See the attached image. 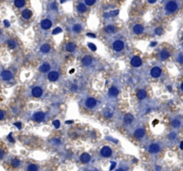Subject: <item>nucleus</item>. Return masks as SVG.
<instances>
[{
  "label": "nucleus",
  "mask_w": 183,
  "mask_h": 171,
  "mask_svg": "<svg viewBox=\"0 0 183 171\" xmlns=\"http://www.w3.org/2000/svg\"><path fill=\"white\" fill-rule=\"evenodd\" d=\"M165 9H166L167 12L169 13H173L178 9V5L176 2L174 1H170V2L167 3V5L165 6Z\"/></svg>",
  "instance_id": "nucleus-1"
},
{
  "label": "nucleus",
  "mask_w": 183,
  "mask_h": 171,
  "mask_svg": "<svg viewBox=\"0 0 183 171\" xmlns=\"http://www.w3.org/2000/svg\"><path fill=\"white\" fill-rule=\"evenodd\" d=\"M101 154H102L103 157L108 158L112 154V150L108 146H105V147H103L102 150H101Z\"/></svg>",
  "instance_id": "nucleus-2"
},
{
  "label": "nucleus",
  "mask_w": 183,
  "mask_h": 171,
  "mask_svg": "<svg viewBox=\"0 0 183 171\" xmlns=\"http://www.w3.org/2000/svg\"><path fill=\"white\" fill-rule=\"evenodd\" d=\"M123 46H124V44H123V42L121 41V40H117V41H115L113 45V49H114L115 51H117V52L123 50Z\"/></svg>",
  "instance_id": "nucleus-3"
},
{
  "label": "nucleus",
  "mask_w": 183,
  "mask_h": 171,
  "mask_svg": "<svg viewBox=\"0 0 183 171\" xmlns=\"http://www.w3.org/2000/svg\"><path fill=\"white\" fill-rule=\"evenodd\" d=\"M150 73H151V76H152L153 78H158V77H160V75H161L162 70H161V69H160V68L154 67L153 69L151 70Z\"/></svg>",
  "instance_id": "nucleus-4"
},
{
  "label": "nucleus",
  "mask_w": 183,
  "mask_h": 171,
  "mask_svg": "<svg viewBox=\"0 0 183 171\" xmlns=\"http://www.w3.org/2000/svg\"><path fill=\"white\" fill-rule=\"evenodd\" d=\"M131 65L134 66V67H139V66L142 64V61H141L140 57H139V56H134V57L131 59Z\"/></svg>",
  "instance_id": "nucleus-5"
},
{
  "label": "nucleus",
  "mask_w": 183,
  "mask_h": 171,
  "mask_svg": "<svg viewBox=\"0 0 183 171\" xmlns=\"http://www.w3.org/2000/svg\"><path fill=\"white\" fill-rule=\"evenodd\" d=\"M44 119H45L44 112H36L33 115V119L37 122H41Z\"/></svg>",
  "instance_id": "nucleus-6"
},
{
  "label": "nucleus",
  "mask_w": 183,
  "mask_h": 171,
  "mask_svg": "<svg viewBox=\"0 0 183 171\" xmlns=\"http://www.w3.org/2000/svg\"><path fill=\"white\" fill-rule=\"evenodd\" d=\"M40 25H41V28H42L43 30H48V29L52 26V22H51V21L48 20V19H45V20H43L42 22H41Z\"/></svg>",
  "instance_id": "nucleus-7"
},
{
  "label": "nucleus",
  "mask_w": 183,
  "mask_h": 171,
  "mask_svg": "<svg viewBox=\"0 0 183 171\" xmlns=\"http://www.w3.org/2000/svg\"><path fill=\"white\" fill-rule=\"evenodd\" d=\"M96 105H97V101H96L94 98H89V99H87L86 106L88 108H89V109H92V108H94Z\"/></svg>",
  "instance_id": "nucleus-8"
},
{
  "label": "nucleus",
  "mask_w": 183,
  "mask_h": 171,
  "mask_svg": "<svg viewBox=\"0 0 183 171\" xmlns=\"http://www.w3.org/2000/svg\"><path fill=\"white\" fill-rule=\"evenodd\" d=\"M1 77L4 80H10L13 78V73L9 70H4L1 74Z\"/></svg>",
  "instance_id": "nucleus-9"
},
{
  "label": "nucleus",
  "mask_w": 183,
  "mask_h": 171,
  "mask_svg": "<svg viewBox=\"0 0 183 171\" xmlns=\"http://www.w3.org/2000/svg\"><path fill=\"white\" fill-rule=\"evenodd\" d=\"M81 62H82V64L84 66H89L91 64V62H92V57L89 55H86L84 56V57L82 58V60H81Z\"/></svg>",
  "instance_id": "nucleus-10"
},
{
  "label": "nucleus",
  "mask_w": 183,
  "mask_h": 171,
  "mask_svg": "<svg viewBox=\"0 0 183 171\" xmlns=\"http://www.w3.org/2000/svg\"><path fill=\"white\" fill-rule=\"evenodd\" d=\"M58 73L56 71H51L50 73L47 75V78H48L50 81H55V80L58 79Z\"/></svg>",
  "instance_id": "nucleus-11"
},
{
  "label": "nucleus",
  "mask_w": 183,
  "mask_h": 171,
  "mask_svg": "<svg viewBox=\"0 0 183 171\" xmlns=\"http://www.w3.org/2000/svg\"><path fill=\"white\" fill-rule=\"evenodd\" d=\"M148 151L149 152L151 153H156L160 151V147H159V145L156 144V143H153V144H151L148 148Z\"/></svg>",
  "instance_id": "nucleus-12"
},
{
  "label": "nucleus",
  "mask_w": 183,
  "mask_h": 171,
  "mask_svg": "<svg viewBox=\"0 0 183 171\" xmlns=\"http://www.w3.org/2000/svg\"><path fill=\"white\" fill-rule=\"evenodd\" d=\"M42 93V89L40 88H34L32 89V96L34 97H40Z\"/></svg>",
  "instance_id": "nucleus-13"
},
{
  "label": "nucleus",
  "mask_w": 183,
  "mask_h": 171,
  "mask_svg": "<svg viewBox=\"0 0 183 171\" xmlns=\"http://www.w3.org/2000/svg\"><path fill=\"white\" fill-rule=\"evenodd\" d=\"M133 31H134L135 34H141L143 31H144V27L140 24H137L133 27Z\"/></svg>",
  "instance_id": "nucleus-14"
},
{
  "label": "nucleus",
  "mask_w": 183,
  "mask_h": 171,
  "mask_svg": "<svg viewBox=\"0 0 183 171\" xmlns=\"http://www.w3.org/2000/svg\"><path fill=\"white\" fill-rule=\"evenodd\" d=\"M134 135L137 138H142L144 135H145V130L142 129V128H138L134 133Z\"/></svg>",
  "instance_id": "nucleus-15"
},
{
  "label": "nucleus",
  "mask_w": 183,
  "mask_h": 171,
  "mask_svg": "<svg viewBox=\"0 0 183 171\" xmlns=\"http://www.w3.org/2000/svg\"><path fill=\"white\" fill-rule=\"evenodd\" d=\"M90 155H89V153H83V154H81V160L82 161L83 163H88V162H89V160H90Z\"/></svg>",
  "instance_id": "nucleus-16"
},
{
  "label": "nucleus",
  "mask_w": 183,
  "mask_h": 171,
  "mask_svg": "<svg viewBox=\"0 0 183 171\" xmlns=\"http://www.w3.org/2000/svg\"><path fill=\"white\" fill-rule=\"evenodd\" d=\"M123 120H124L125 123L131 124V122L134 120V117H133V115H131V114L128 113V114H126V115L124 116V118H123Z\"/></svg>",
  "instance_id": "nucleus-17"
},
{
  "label": "nucleus",
  "mask_w": 183,
  "mask_h": 171,
  "mask_svg": "<svg viewBox=\"0 0 183 171\" xmlns=\"http://www.w3.org/2000/svg\"><path fill=\"white\" fill-rule=\"evenodd\" d=\"M22 17L24 19H26V20H28V19H30L31 16H32V13H31V11L28 10V9H26V10H24L23 12L22 13Z\"/></svg>",
  "instance_id": "nucleus-18"
},
{
  "label": "nucleus",
  "mask_w": 183,
  "mask_h": 171,
  "mask_svg": "<svg viewBox=\"0 0 183 171\" xmlns=\"http://www.w3.org/2000/svg\"><path fill=\"white\" fill-rule=\"evenodd\" d=\"M160 57H161L162 60H166L170 57V54L168 51L166 50H163L161 53H160Z\"/></svg>",
  "instance_id": "nucleus-19"
},
{
  "label": "nucleus",
  "mask_w": 183,
  "mask_h": 171,
  "mask_svg": "<svg viewBox=\"0 0 183 171\" xmlns=\"http://www.w3.org/2000/svg\"><path fill=\"white\" fill-rule=\"evenodd\" d=\"M49 70H50V65H49L48 63H44L40 68H39V70H40L41 72H43V73L47 72Z\"/></svg>",
  "instance_id": "nucleus-20"
},
{
  "label": "nucleus",
  "mask_w": 183,
  "mask_h": 171,
  "mask_svg": "<svg viewBox=\"0 0 183 171\" xmlns=\"http://www.w3.org/2000/svg\"><path fill=\"white\" fill-rule=\"evenodd\" d=\"M137 96L139 100H143L144 98H146V96H147V93H146L145 90H139V91L137 93Z\"/></svg>",
  "instance_id": "nucleus-21"
},
{
  "label": "nucleus",
  "mask_w": 183,
  "mask_h": 171,
  "mask_svg": "<svg viewBox=\"0 0 183 171\" xmlns=\"http://www.w3.org/2000/svg\"><path fill=\"white\" fill-rule=\"evenodd\" d=\"M108 93L111 96H116L119 94V90L117 89L116 88H111L110 89H109Z\"/></svg>",
  "instance_id": "nucleus-22"
},
{
  "label": "nucleus",
  "mask_w": 183,
  "mask_h": 171,
  "mask_svg": "<svg viewBox=\"0 0 183 171\" xmlns=\"http://www.w3.org/2000/svg\"><path fill=\"white\" fill-rule=\"evenodd\" d=\"M75 48H76V46L73 43H69L66 45V50L68 52H74Z\"/></svg>",
  "instance_id": "nucleus-23"
},
{
  "label": "nucleus",
  "mask_w": 183,
  "mask_h": 171,
  "mask_svg": "<svg viewBox=\"0 0 183 171\" xmlns=\"http://www.w3.org/2000/svg\"><path fill=\"white\" fill-rule=\"evenodd\" d=\"M40 51L42 53H44V54H46V53H48L49 51H50V46H49V45H47V44L43 45V46L40 47Z\"/></svg>",
  "instance_id": "nucleus-24"
},
{
  "label": "nucleus",
  "mask_w": 183,
  "mask_h": 171,
  "mask_svg": "<svg viewBox=\"0 0 183 171\" xmlns=\"http://www.w3.org/2000/svg\"><path fill=\"white\" fill-rule=\"evenodd\" d=\"M14 5L18 8H21L25 5V0H14Z\"/></svg>",
  "instance_id": "nucleus-25"
},
{
  "label": "nucleus",
  "mask_w": 183,
  "mask_h": 171,
  "mask_svg": "<svg viewBox=\"0 0 183 171\" xmlns=\"http://www.w3.org/2000/svg\"><path fill=\"white\" fill-rule=\"evenodd\" d=\"M77 8H78L79 12L81 13H85L87 11V6H85V4H79Z\"/></svg>",
  "instance_id": "nucleus-26"
},
{
  "label": "nucleus",
  "mask_w": 183,
  "mask_h": 171,
  "mask_svg": "<svg viewBox=\"0 0 183 171\" xmlns=\"http://www.w3.org/2000/svg\"><path fill=\"white\" fill-rule=\"evenodd\" d=\"M105 30L106 33H113V32L115 31V27L113 26V25H108L105 28Z\"/></svg>",
  "instance_id": "nucleus-27"
},
{
  "label": "nucleus",
  "mask_w": 183,
  "mask_h": 171,
  "mask_svg": "<svg viewBox=\"0 0 183 171\" xmlns=\"http://www.w3.org/2000/svg\"><path fill=\"white\" fill-rule=\"evenodd\" d=\"M7 44H8L9 47L12 48V49H14V48L16 46V43H15V41H14V40H8Z\"/></svg>",
  "instance_id": "nucleus-28"
},
{
  "label": "nucleus",
  "mask_w": 183,
  "mask_h": 171,
  "mask_svg": "<svg viewBox=\"0 0 183 171\" xmlns=\"http://www.w3.org/2000/svg\"><path fill=\"white\" fill-rule=\"evenodd\" d=\"M73 30L74 32H76V33H78V32H80L81 30V26L80 25V24H76V25H74V26H73Z\"/></svg>",
  "instance_id": "nucleus-29"
},
{
  "label": "nucleus",
  "mask_w": 183,
  "mask_h": 171,
  "mask_svg": "<svg viewBox=\"0 0 183 171\" xmlns=\"http://www.w3.org/2000/svg\"><path fill=\"white\" fill-rule=\"evenodd\" d=\"M19 165H20V160H19V159H13L12 160L13 167H19Z\"/></svg>",
  "instance_id": "nucleus-30"
},
{
  "label": "nucleus",
  "mask_w": 183,
  "mask_h": 171,
  "mask_svg": "<svg viewBox=\"0 0 183 171\" xmlns=\"http://www.w3.org/2000/svg\"><path fill=\"white\" fill-rule=\"evenodd\" d=\"M28 170L29 171H36L38 170V167L36 165H33V164H30L28 167Z\"/></svg>",
  "instance_id": "nucleus-31"
},
{
  "label": "nucleus",
  "mask_w": 183,
  "mask_h": 171,
  "mask_svg": "<svg viewBox=\"0 0 183 171\" xmlns=\"http://www.w3.org/2000/svg\"><path fill=\"white\" fill-rule=\"evenodd\" d=\"M179 125H180V121H179V120H178V119H174V120L172 121V126L174 127H179Z\"/></svg>",
  "instance_id": "nucleus-32"
},
{
  "label": "nucleus",
  "mask_w": 183,
  "mask_h": 171,
  "mask_svg": "<svg viewBox=\"0 0 183 171\" xmlns=\"http://www.w3.org/2000/svg\"><path fill=\"white\" fill-rule=\"evenodd\" d=\"M87 6H93L96 3V0H85Z\"/></svg>",
  "instance_id": "nucleus-33"
},
{
  "label": "nucleus",
  "mask_w": 183,
  "mask_h": 171,
  "mask_svg": "<svg viewBox=\"0 0 183 171\" xmlns=\"http://www.w3.org/2000/svg\"><path fill=\"white\" fill-rule=\"evenodd\" d=\"M155 33L156 35H162L163 34V29L162 28H157L155 30Z\"/></svg>",
  "instance_id": "nucleus-34"
},
{
  "label": "nucleus",
  "mask_w": 183,
  "mask_h": 171,
  "mask_svg": "<svg viewBox=\"0 0 183 171\" xmlns=\"http://www.w3.org/2000/svg\"><path fill=\"white\" fill-rule=\"evenodd\" d=\"M62 32V29L61 28H56V29H54V30H53V32H52V34L53 35H55V34H58V33H61Z\"/></svg>",
  "instance_id": "nucleus-35"
},
{
  "label": "nucleus",
  "mask_w": 183,
  "mask_h": 171,
  "mask_svg": "<svg viewBox=\"0 0 183 171\" xmlns=\"http://www.w3.org/2000/svg\"><path fill=\"white\" fill-rule=\"evenodd\" d=\"M53 125H54V127H55V128H59V127H60V122L55 119V120L53 121Z\"/></svg>",
  "instance_id": "nucleus-36"
},
{
  "label": "nucleus",
  "mask_w": 183,
  "mask_h": 171,
  "mask_svg": "<svg viewBox=\"0 0 183 171\" xmlns=\"http://www.w3.org/2000/svg\"><path fill=\"white\" fill-rule=\"evenodd\" d=\"M88 46H89V47L90 48V49L92 50V51H96V50H97V46H95L94 44H91V43H89V45H88Z\"/></svg>",
  "instance_id": "nucleus-37"
},
{
  "label": "nucleus",
  "mask_w": 183,
  "mask_h": 171,
  "mask_svg": "<svg viewBox=\"0 0 183 171\" xmlns=\"http://www.w3.org/2000/svg\"><path fill=\"white\" fill-rule=\"evenodd\" d=\"M50 6H51V9H53V10H56L57 9V4L55 2H53Z\"/></svg>",
  "instance_id": "nucleus-38"
},
{
  "label": "nucleus",
  "mask_w": 183,
  "mask_h": 171,
  "mask_svg": "<svg viewBox=\"0 0 183 171\" xmlns=\"http://www.w3.org/2000/svg\"><path fill=\"white\" fill-rule=\"evenodd\" d=\"M178 61H179V63L183 65V54H180V55L179 56V58H178Z\"/></svg>",
  "instance_id": "nucleus-39"
},
{
  "label": "nucleus",
  "mask_w": 183,
  "mask_h": 171,
  "mask_svg": "<svg viewBox=\"0 0 183 171\" xmlns=\"http://www.w3.org/2000/svg\"><path fill=\"white\" fill-rule=\"evenodd\" d=\"M7 139H8L10 142H12V143H14V139L12 137V133L9 134V135H8V136H7Z\"/></svg>",
  "instance_id": "nucleus-40"
},
{
  "label": "nucleus",
  "mask_w": 183,
  "mask_h": 171,
  "mask_svg": "<svg viewBox=\"0 0 183 171\" xmlns=\"http://www.w3.org/2000/svg\"><path fill=\"white\" fill-rule=\"evenodd\" d=\"M170 139H175L176 138V134L175 133H171L170 134Z\"/></svg>",
  "instance_id": "nucleus-41"
},
{
  "label": "nucleus",
  "mask_w": 183,
  "mask_h": 171,
  "mask_svg": "<svg viewBox=\"0 0 183 171\" xmlns=\"http://www.w3.org/2000/svg\"><path fill=\"white\" fill-rule=\"evenodd\" d=\"M14 126L18 127V129H21V128H22V124H21L20 122H16V123H14Z\"/></svg>",
  "instance_id": "nucleus-42"
},
{
  "label": "nucleus",
  "mask_w": 183,
  "mask_h": 171,
  "mask_svg": "<svg viewBox=\"0 0 183 171\" xmlns=\"http://www.w3.org/2000/svg\"><path fill=\"white\" fill-rule=\"evenodd\" d=\"M4 23H5V26H6V27H10V22H9L7 20H5Z\"/></svg>",
  "instance_id": "nucleus-43"
},
{
  "label": "nucleus",
  "mask_w": 183,
  "mask_h": 171,
  "mask_svg": "<svg viewBox=\"0 0 183 171\" xmlns=\"http://www.w3.org/2000/svg\"><path fill=\"white\" fill-rule=\"evenodd\" d=\"M112 114H113V112H105V116H106L107 118L112 117Z\"/></svg>",
  "instance_id": "nucleus-44"
},
{
  "label": "nucleus",
  "mask_w": 183,
  "mask_h": 171,
  "mask_svg": "<svg viewBox=\"0 0 183 171\" xmlns=\"http://www.w3.org/2000/svg\"><path fill=\"white\" fill-rule=\"evenodd\" d=\"M4 116H5V112H3V111H1V110H0V120H1V119H3Z\"/></svg>",
  "instance_id": "nucleus-45"
},
{
  "label": "nucleus",
  "mask_w": 183,
  "mask_h": 171,
  "mask_svg": "<svg viewBox=\"0 0 183 171\" xmlns=\"http://www.w3.org/2000/svg\"><path fill=\"white\" fill-rule=\"evenodd\" d=\"M87 36L89 37V38H96V35H95V34H93V33H88V34H87Z\"/></svg>",
  "instance_id": "nucleus-46"
},
{
  "label": "nucleus",
  "mask_w": 183,
  "mask_h": 171,
  "mask_svg": "<svg viewBox=\"0 0 183 171\" xmlns=\"http://www.w3.org/2000/svg\"><path fill=\"white\" fill-rule=\"evenodd\" d=\"M112 165H111V167H110V170H113V168H114L115 167V166H116V163H115V162H112Z\"/></svg>",
  "instance_id": "nucleus-47"
},
{
  "label": "nucleus",
  "mask_w": 183,
  "mask_h": 171,
  "mask_svg": "<svg viewBox=\"0 0 183 171\" xmlns=\"http://www.w3.org/2000/svg\"><path fill=\"white\" fill-rule=\"evenodd\" d=\"M72 90H73V91H76V90H77V86L76 85H73V87H72Z\"/></svg>",
  "instance_id": "nucleus-48"
},
{
  "label": "nucleus",
  "mask_w": 183,
  "mask_h": 171,
  "mask_svg": "<svg viewBox=\"0 0 183 171\" xmlns=\"http://www.w3.org/2000/svg\"><path fill=\"white\" fill-rule=\"evenodd\" d=\"M159 123V121L157 120V119H155L154 120V122H153V126H155V125H157V124Z\"/></svg>",
  "instance_id": "nucleus-49"
},
{
  "label": "nucleus",
  "mask_w": 183,
  "mask_h": 171,
  "mask_svg": "<svg viewBox=\"0 0 183 171\" xmlns=\"http://www.w3.org/2000/svg\"><path fill=\"white\" fill-rule=\"evenodd\" d=\"M3 156H4V151L0 150V159H1V158H3Z\"/></svg>",
  "instance_id": "nucleus-50"
},
{
  "label": "nucleus",
  "mask_w": 183,
  "mask_h": 171,
  "mask_svg": "<svg viewBox=\"0 0 183 171\" xmlns=\"http://www.w3.org/2000/svg\"><path fill=\"white\" fill-rule=\"evenodd\" d=\"M148 2L150 3V4H154V3L156 2V0H148Z\"/></svg>",
  "instance_id": "nucleus-51"
},
{
  "label": "nucleus",
  "mask_w": 183,
  "mask_h": 171,
  "mask_svg": "<svg viewBox=\"0 0 183 171\" xmlns=\"http://www.w3.org/2000/svg\"><path fill=\"white\" fill-rule=\"evenodd\" d=\"M156 44H157L156 42H152V43H151V45H150V46H155Z\"/></svg>",
  "instance_id": "nucleus-52"
},
{
  "label": "nucleus",
  "mask_w": 183,
  "mask_h": 171,
  "mask_svg": "<svg viewBox=\"0 0 183 171\" xmlns=\"http://www.w3.org/2000/svg\"><path fill=\"white\" fill-rule=\"evenodd\" d=\"M179 147H180L181 150H183V142H181L180 144H179Z\"/></svg>",
  "instance_id": "nucleus-53"
},
{
  "label": "nucleus",
  "mask_w": 183,
  "mask_h": 171,
  "mask_svg": "<svg viewBox=\"0 0 183 171\" xmlns=\"http://www.w3.org/2000/svg\"><path fill=\"white\" fill-rule=\"evenodd\" d=\"M73 120H67V121H66V124H72V123H73Z\"/></svg>",
  "instance_id": "nucleus-54"
},
{
  "label": "nucleus",
  "mask_w": 183,
  "mask_h": 171,
  "mask_svg": "<svg viewBox=\"0 0 183 171\" xmlns=\"http://www.w3.org/2000/svg\"><path fill=\"white\" fill-rule=\"evenodd\" d=\"M73 72H74V69H72V70H71L70 71H69V73H70V74H73Z\"/></svg>",
  "instance_id": "nucleus-55"
},
{
  "label": "nucleus",
  "mask_w": 183,
  "mask_h": 171,
  "mask_svg": "<svg viewBox=\"0 0 183 171\" xmlns=\"http://www.w3.org/2000/svg\"><path fill=\"white\" fill-rule=\"evenodd\" d=\"M67 0H61V3H65V2H66Z\"/></svg>",
  "instance_id": "nucleus-56"
},
{
  "label": "nucleus",
  "mask_w": 183,
  "mask_h": 171,
  "mask_svg": "<svg viewBox=\"0 0 183 171\" xmlns=\"http://www.w3.org/2000/svg\"><path fill=\"white\" fill-rule=\"evenodd\" d=\"M180 88H181V89H182V90H183V83H182V84H181V86H180Z\"/></svg>",
  "instance_id": "nucleus-57"
},
{
  "label": "nucleus",
  "mask_w": 183,
  "mask_h": 171,
  "mask_svg": "<svg viewBox=\"0 0 183 171\" xmlns=\"http://www.w3.org/2000/svg\"><path fill=\"white\" fill-rule=\"evenodd\" d=\"M168 89H169L170 91H171V88H170V87H168Z\"/></svg>",
  "instance_id": "nucleus-58"
},
{
  "label": "nucleus",
  "mask_w": 183,
  "mask_h": 171,
  "mask_svg": "<svg viewBox=\"0 0 183 171\" xmlns=\"http://www.w3.org/2000/svg\"><path fill=\"white\" fill-rule=\"evenodd\" d=\"M0 34H1V30H0Z\"/></svg>",
  "instance_id": "nucleus-59"
}]
</instances>
